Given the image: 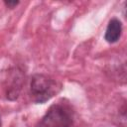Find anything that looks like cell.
I'll return each instance as SVG.
<instances>
[{
    "mask_svg": "<svg viewBox=\"0 0 127 127\" xmlns=\"http://www.w3.org/2000/svg\"><path fill=\"white\" fill-rule=\"evenodd\" d=\"M121 33H122V24L121 22L116 19L113 18L109 21L107 28H106V32L104 35V39L106 40V42L113 44L116 43L120 37H121Z\"/></svg>",
    "mask_w": 127,
    "mask_h": 127,
    "instance_id": "4",
    "label": "cell"
},
{
    "mask_svg": "<svg viewBox=\"0 0 127 127\" xmlns=\"http://www.w3.org/2000/svg\"><path fill=\"white\" fill-rule=\"evenodd\" d=\"M60 88V84L53 77L43 73L34 74L30 81V95L37 103L48 101Z\"/></svg>",
    "mask_w": 127,
    "mask_h": 127,
    "instance_id": "1",
    "label": "cell"
},
{
    "mask_svg": "<svg viewBox=\"0 0 127 127\" xmlns=\"http://www.w3.org/2000/svg\"><path fill=\"white\" fill-rule=\"evenodd\" d=\"M4 4L8 7V8H14L15 6H17L19 4L18 1H5Z\"/></svg>",
    "mask_w": 127,
    "mask_h": 127,
    "instance_id": "5",
    "label": "cell"
},
{
    "mask_svg": "<svg viewBox=\"0 0 127 127\" xmlns=\"http://www.w3.org/2000/svg\"><path fill=\"white\" fill-rule=\"evenodd\" d=\"M0 127H2V121H1V116H0Z\"/></svg>",
    "mask_w": 127,
    "mask_h": 127,
    "instance_id": "6",
    "label": "cell"
},
{
    "mask_svg": "<svg viewBox=\"0 0 127 127\" xmlns=\"http://www.w3.org/2000/svg\"><path fill=\"white\" fill-rule=\"evenodd\" d=\"M72 125L73 116L71 109L65 104L57 103L48 109L37 127H72Z\"/></svg>",
    "mask_w": 127,
    "mask_h": 127,
    "instance_id": "2",
    "label": "cell"
},
{
    "mask_svg": "<svg viewBox=\"0 0 127 127\" xmlns=\"http://www.w3.org/2000/svg\"><path fill=\"white\" fill-rule=\"evenodd\" d=\"M23 84V74L21 70L14 69L10 75L8 76V84H7V91H6V96L10 100H15L22 88Z\"/></svg>",
    "mask_w": 127,
    "mask_h": 127,
    "instance_id": "3",
    "label": "cell"
}]
</instances>
